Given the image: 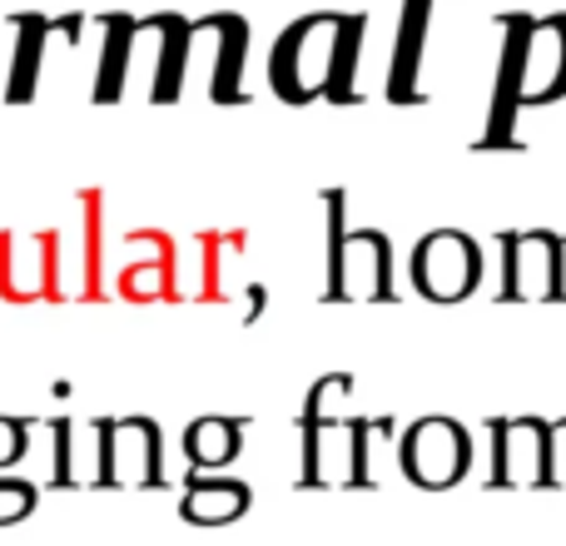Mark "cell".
<instances>
[{
  "label": "cell",
  "mask_w": 566,
  "mask_h": 546,
  "mask_svg": "<svg viewBox=\"0 0 566 546\" xmlns=\"http://www.w3.org/2000/svg\"><path fill=\"white\" fill-rule=\"evenodd\" d=\"M333 293H348V298H382L388 293V244L382 234H348L338 239V254H333Z\"/></svg>",
  "instance_id": "52a82bcc"
},
{
  "label": "cell",
  "mask_w": 566,
  "mask_h": 546,
  "mask_svg": "<svg viewBox=\"0 0 566 546\" xmlns=\"http://www.w3.org/2000/svg\"><path fill=\"white\" fill-rule=\"evenodd\" d=\"M249 507V487L234 477H195L185 492V502H179V512H185V522H195V527H224V522L244 517Z\"/></svg>",
  "instance_id": "ba28073f"
},
{
  "label": "cell",
  "mask_w": 566,
  "mask_h": 546,
  "mask_svg": "<svg viewBox=\"0 0 566 546\" xmlns=\"http://www.w3.org/2000/svg\"><path fill=\"white\" fill-rule=\"evenodd\" d=\"M552 428L542 422H497V487H547Z\"/></svg>",
  "instance_id": "5b68a950"
},
{
  "label": "cell",
  "mask_w": 566,
  "mask_h": 546,
  "mask_svg": "<svg viewBox=\"0 0 566 546\" xmlns=\"http://www.w3.org/2000/svg\"><path fill=\"white\" fill-rule=\"evenodd\" d=\"M185 452L195 468H219L239 452V422H224V418H205L185 432Z\"/></svg>",
  "instance_id": "9c48e42d"
},
{
  "label": "cell",
  "mask_w": 566,
  "mask_h": 546,
  "mask_svg": "<svg viewBox=\"0 0 566 546\" xmlns=\"http://www.w3.org/2000/svg\"><path fill=\"white\" fill-rule=\"evenodd\" d=\"M507 293L517 298H557L562 293V239L522 234L507 244Z\"/></svg>",
  "instance_id": "8992f818"
},
{
  "label": "cell",
  "mask_w": 566,
  "mask_h": 546,
  "mask_svg": "<svg viewBox=\"0 0 566 546\" xmlns=\"http://www.w3.org/2000/svg\"><path fill=\"white\" fill-rule=\"evenodd\" d=\"M353 35L358 25L343 15H308L289 25L274 45V90L293 105L333 95L353 70Z\"/></svg>",
  "instance_id": "6da1fadb"
},
{
  "label": "cell",
  "mask_w": 566,
  "mask_h": 546,
  "mask_svg": "<svg viewBox=\"0 0 566 546\" xmlns=\"http://www.w3.org/2000/svg\"><path fill=\"white\" fill-rule=\"evenodd\" d=\"M468 462H472V442L452 418H428L402 438V472L428 492H442V487H452V482H462Z\"/></svg>",
  "instance_id": "3957f363"
},
{
  "label": "cell",
  "mask_w": 566,
  "mask_h": 546,
  "mask_svg": "<svg viewBox=\"0 0 566 546\" xmlns=\"http://www.w3.org/2000/svg\"><path fill=\"white\" fill-rule=\"evenodd\" d=\"M482 279V254L468 234L458 229H438L418 244L412 254V283H418L422 298H438V303H458L478 288Z\"/></svg>",
  "instance_id": "7a4b0ae2"
},
{
  "label": "cell",
  "mask_w": 566,
  "mask_h": 546,
  "mask_svg": "<svg viewBox=\"0 0 566 546\" xmlns=\"http://www.w3.org/2000/svg\"><path fill=\"white\" fill-rule=\"evenodd\" d=\"M25 452V422H0V462Z\"/></svg>",
  "instance_id": "7c38bea8"
},
{
  "label": "cell",
  "mask_w": 566,
  "mask_h": 546,
  "mask_svg": "<svg viewBox=\"0 0 566 546\" xmlns=\"http://www.w3.org/2000/svg\"><path fill=\"white\" fill-rule=\"evenodd\" d=\"M566 90V15L537 20L522 40L517 95L522 99H557Z\"/></svg>",
  "instance_id": "277c9868"
},
{
  "label": "cell",
  "mask_w": 566,
  "mask_h": 546,
  "mask_svg": "<svg viewBox=\"0 0 566 546\" xmlns=\"http://www.w3.org/2000/svg\"><path fill=\"white\" fill-rule=\"evenodd\" d=\"M30 512H35V487L20 482V477H0V527L25 522Z\"/></svg>",
  "instance_id": "30bf717a"
},
{
  "label": "cell",
  "mask_w": 566,
  "mask_h": 546,
  "mask_svg": "<svg viewBox=\"0 0 566 546\" xmlns=\"http://www.w3.org/2000/svg\"><path fill=\"white\" fill-rule=\"evenodd\" d=\"M562 293H566V239H562Z\"/></svg>",
  "instance_id": "4fadbf2b"
},
{
  "label": "cell",
  "mask_w": 566,
  "mask_h": 546,
  "mask_svg": "<svg viewBox=\"0 0 566 546\" xmlns=\"http://www.w3.org/2000/svg\"><path fill=\"white\" fill-rule=\"evenodd\" d=\"M547 487H566V422L552 428V462H547Z\"/></svg>",
  "instance_id": "8fae6325"
}]
</instances>
